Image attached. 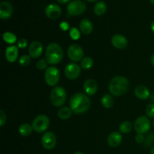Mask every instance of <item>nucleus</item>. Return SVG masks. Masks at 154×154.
Returning a JSON list of instances; mask_svg holds the SVG:
<instances>
[{"instance_id": "28", "label": "nucleus", "mask_w": 154, "mask_h": 154, "mask_svg": "<svg viewBox=\"0 0 154 154\" xmlns=\"http://www.w3.org/2000/svg\"><path fill=\"white\" fill-rule=\"evenodd\" d=\"M31 62V57L29 55H23L19 60V64L21 66H27Z\"/></svg>"}, {"instance_id": "24", "label": "nucleus", "mask_w": 154, "mask_h": 154, "mask_svg": "<svg viewBox=\"0 0 154 154\" xmlns=\"http://www.w3.org/2000/svg\"><path fill=\"white\" fill-rule=\"evenodd\" d=\"M33 130L32 126H30L29 123H23L20 126L18 131H19V133L22 136L26 137L29 136L30 134L32 133V131Z\"/></svg>"}, {"instance_id": "40", "label": "nucleus", "mask_w": 154, "mask_h": 154, "mask_svg": "<svg viewBox=\"0 0 154 154\" xmlns=\"http://www.w3.org/2000/svg\"><path fill=\"white\" fill-rule=\"evenodd\" d=\"M87 2H95L98 1V0H86Z\"/></svg>"}, {"instance_id": "27", "label": "nucleus", "mask_w": 154, "mask_h": 154, "mask_svg": "<svg viewBox=\"0 0 154 154\" xmlns=\"http://www.w3.org/2000/svg\"><path fill=\"white\" fill-rule=\"evenodd\" d=\"M132 129V123L129 121H124L120 125V127H119V129H120V132L121 133H129V132H131Z\"/></svg>"}, {"instance_id": "5", "label": "nucleus", "mask_w": 154, "mask_h": 154, "mask_svg": "<svg viewBox=\"0 0 154 154\" xmlns=\"http://www.w3.org/2000/svg\"><path fill=\"white\" fill-rule=\"evenodd\" d=\"M49 117L45 114H40L33 120L32 126L35 132L38 133H42L47 131V129L49 127Z\"/></svg>"}, {"instance_id": "16", "label": "nucleus", "mask_w": 154, "mask_h": 154, "mask_svg": "<svg viewBox=\"0 0 154 154\" xmlns=\"http://www.w3.org/2000/svg\"><path fill=\"white\" fill-rule=\"evenodd\" d=\"M84 90L88 96H93L98 90L97 83L93 79L87 80L84 84Z\"/></svg>"}, {"instance_id": "41", "label": "nucleus", "mask_w": 154, "mask_h": 154, "mask_svg": "<svg viewBox=\"0 0 154 154\" xmlns=\"http://www.w3.org/2000/svg\"><path fill=\"white\" fill-rule=\"evenodd\" d=\"M150 154H154V147L153 148H152L151 151H150Z\"/></svg>"}, {"instance_id": "30", "label": "nucleus", "mask_w": 154, "mask_h": 154, "mask_svg": "<svg viewBox=\"0 0 154 154\" xmlns=\"http://www.w3.org/2000/svg\"><path fill=\"white\" fill-rule=\"evenodd\" d=\"M146 114L150 118H154V104H150L147 106L145 110Z\"/></svg>"}, {"instance_id": "11", "label": "nucleus", "mask_w": 154, "mask_h": 154, "mask_svg": "<svg viewBox=\"0 0 154 154\" xmlns=\"http://www.w3.org/2000/svg\"><path fill=\"white\" fill-rule=\"evenodd\" d=\"M65 75L70 80L77 79L81 75V67L76 63H69L65 68Z\"/></svg>"}, {"instance_id": "37", "label": "nucleus", "mask_w": 154, "mask_h": 154, "mask_svg": "<svg viewBox=\"0 0 154 154\" xmlns=\"http://www.w3.org/2000/svg\"><path fill=\"white\" fill-rule=\"evenodd\" d=\"M150 99H151L153 104H154V91L152 93V94L150 95Z\"/></svg>"}, {"instance_id": "42", "label": "nucleus", "mask_w": 154, "mask_h": 154, "mask_svg": "<svg viewBox=\"0 0 154 154\" xmlns=\"http://www.w3.org/2000/svg\"><path fill=\"white\" fill-rule=\"evenodd\" d=\"M74 154H84V153H81V152H77V153H75Z\"/></svg>"}, {"instance_id": "9", "label": "nucleus", "mask_w": 154, "mask_h": 154, "mask_svg": "<svg viewBox=\"0 0 154 154\" xmlns=\"http://www.w3.org/2000/svg\"><path fill=\"white\" fill-rule=\"evenodd\" d=\"M68 57L72 61L78 62L83 60L84 51L80 45L73 44V45H70L68 49Z\"/></svg>"}, {"instance_id": "8", "label": "nucleus", "mask_w": 154, "mask_h": 154, "mask_svg": "<svg viewBox=\"0 0 154 154\" xmlns=\"http://www.w3.org/2000/svg\"><path fill=\"white\" fill-rule=\"evenodd\" d=\"M135 132L137 134H142L148 132L150 129V121L149 118L145 116H141L135 120L134 124Z\"/></svg>"}, {"instance_id": "22", "label": "nucleus", "mask_w": 154, "mask_h": 154, "mask_svg": "<svg viewBox=\"0 0 154 154\" xmlns=\"http://www.w3.org/2000/svg\"><path fill=\"white\" fill-rule=\"evenodd\" d=\"M72 114V111L70 108L63 107V108H61L59 110L57 115H58L59 118L61 119V120H67V119L70 118Z\"/></svg>"}, {"instance_id": "32", "label": "nucleus", "mask_w": 154, "mask_h": 154, "mask_svg": "<svg viewBox=\"0 0 154 154\" xmlns=\"http://www.w3.org/2000/svg\"><path fill=\"white\" fill-rule=\"evenodd\" d=\"M6 120H7V117H6V114L2 110L0 111V126H3L5 125V123H6Z\"/></svg>"}, {"instance_id": "36", "label": "nucleus", "mask_w": 154, "mask_h": 154, "mask_svg": "<svg viewBox=\"0 0 154 154\" xmlns=\"http://www.w3.org/2000/svg\"><path fill=\"white\" fill-rule=\"evenodd\" d=\"M57 1L59 3H60V4H66V3L70 2L71 0H57Z\"/></svg>"}, {"instance_id": "10", "label": "nucleus", "mask_w": 154, "mask_h": 154, "mask_svg": "<svg viewBox=\"0 0 154 154\" xmlns=\"http://www.w3.org/2000/svg\"><path fill=\"white\" fill-rule=\"evenodd\" d=\"M42 144L47 150H52L57 144L56 135L52 132H45L42 135Z\"/></svg>"}, {"instance_id": "23", "label": "nucleus", "mask_w": 154, "mask_h": 154, "mask_svg": "<svg viewBox=\"0 0 154 154\" xmlns=\"http://www.w3.org/2000/svg\"><path fill=\"white\" fill-rule=\"evenodd\" d=\"M101 102H102V105L104 108H112L114 104V98L111 95L105 94L104 95L103 97L101 99Z\"/></svg>"}, {"instance_id": "44", "label": "nucleus", "mask_w": 154, "mask_h": 154, "mask_svg": "<svg viewBox=\"0 0 154 154\" xmlns=\"http://www.w3.org/2000/svg\"><path fill=\"white\" fill-rule=\"evenodd\" d=\"M153 127H154V120H153Z\"/></svg>"}, {"instance_id": "35", "label": "nucleus", "mask_w": 154, "mask_h": 154, "mask_svg": "<svg viewBox=\"0 0 154 154\" xmlns=\"http://www.w3.org/2000/svg\"><path fill=\"white\" fill-rule=\"evenodd\" d=\"M60 28L63 31H67V30L69 29V23H68L67 22H65V21H63V22H62L60 24Z\"/></svg>"}, {"instance_id": "6", "label": "nucleus", "mask_w": 154, "mask_h": 154, "mask_svg": "<svg viewBox=\"0 0 154 154\" xmlns=\"http://www.w3.org/2000/svg\"><path fill=\"white\" fill-rule=\"evenodd\" d=\"M60 73L59 69L54 66H51L46 69L45 74V82L50 87H54L60 81Z\"/></svg>"}, {"instance_id": "21", "label": "nucleus", "mask_w": 154, "mask_h": 154, "mask_svg": "<svg viewBox=\"0 0 154 154\" xmlns=\"http://www.w3.org/2000/svg\"><path fill=\"white\" fill-rule=\"evenodd\" d=\"M107 11V5L105 2L100 1L96 3L94 6V13L97 16H102Z\"/></svg>"}, {"instance_id": "12", "label": "nucleus", "mask_w": 154, "mask_h": 154, "mask_svg": "<svg viewBox=\"0 0 154 154\" xmlns=\"http://www.w3.org/2000/svg\"><path fill=\"white\" fill-rule=\"evenodd\" d=\"M43 51V45L38 41H34L29 45L28 48L29 55L33 59L38 58Z\"/></svg>"}, {"instance_id": "19", "label": "nucleus", "mask_w": 154, "mask_h": 154, "mask_svg": "<svg viewBox=\"0 0 154 154\" xmlns=\"http://www.w3.org/2000/svg\"><path fill=\"white\" fill-rule=\"evenodd\" d=\"M18 57V48L16 46H9L5 50L6 60L9 63H14Z\"/></svg>"}, {"instance_id": "7", "label": "nucleus", "mask_w": 154, "mask_h": 154, "mask_svg": "<svg viewBox=\"0 0 154 154\" xmlns=\"http://www.w3.org/2000/svg\"><path fill=\"white\" fill-rule=\"evenodd\" d=\"M86 4L81 0H74L69 3L67 5V11L69 15L78 16L86 11Z\"/></svg>"}, {"instance_id": "34", "label": "nucleus", "mask_w": 154, "mask_h": 154, "mask_svg": "<svg viewBox=\"0 0 154 154\" xmlns=\"http://www.w3.org/2000/svg\"><path fill=\"white\" fill-rule=\"evenodd\" d=\"M135 141H136L138 144H141L144 141V137L142 134H137V135L135 136Z\"/></svg>"}, {"instance_id": "31", "label": "nucleus", "mask_w": 154, "mask_h": 154, "mask_svg": "<svg viewBox=\"0 0 154 154\" xmlns=\"http://www.w3.org/2000/svg\"><path fill=\"white\" fill-rule=\"evenodd\" d=\"M48 62H47L46 60H44V59H42V60H39L36 63V68L39 70H43V69H46L47 66H48Z\"/></svg>"}, {"instance_id": "33", "label": "nucleus", "mask_w": 154, "mask_h": 154, "mask_svg": "<svg viewBox=\"0 0 154 154\" xmlns=\"http://www.w3.org/2000/svg\"><path fill=\"white\" fill-rule=\"evenodd\" d=\"M27 40L25 38H21L17 42V45H18V48H25L27 47Z\"/></svg>"}, {"instance_id": "38", "label": "nucleus", "mask_w": 154, "mask_h": 154, "mask_svg": "<svg viewBox=\"0 0 154 154\" xmlns=\"http://www.w3.org/2000/svg\"><path fill=\"white\" fill-rule=\"evenodd\" d=\"M150 62H151V64L154 66V54L151 56V58H150Z\"/></svg>"}, {"instance_id": "26", "label": "nucleus", "mask_w": 154, "mask_h": 154, "mask_svg": "<svg viewBox=\"0 0 154 154\" xmlns=\"http://www.w3.org/2000/svg\"><path fill=\"white\" fill-rule=\"evenodd\" d=\"M93 66V60L91 57H84L83 60H81V66L83 69L85 70H88V69H91L92 66Z\"/></svg>"}, {"instance_id": "3", "label": "nucleus", "mask_w": 154, "mask_h": 154, "mask_svg": "<svg viewBox=\"0 0 154 154\" xmlns=\"http://www.w3.org/2000/svg\"><path fill=\"white\" fill-rule=\"evenodd\" d=\"M63 51L57 43H51L48 45L45 51V60L51 65H57L63 59Z\"/></svg>"}, {"instance_id": "39", "label": "nucleus", "mask_w": 154, "mask_h": 154, "mask_svg": "<svg viewBox=\"0 0 154 154\" xmlns=\"http://www.w3.org/2000/svg\"><path fill=\"white\" fill-rule=\"evenodd\" d=\"M150 28H151V30L154 32V20L152 22L151 25H150Z\"/></svg>"}, {"instance_id": "4", "label": "nucleus", "mask_w": 154, "mask_h": 154, "mask_svg": "<svg viewBox=\"0 0 154 154\" xmlns=\"http://www.w3.org/2000/svg\"><path fill=\"white\" fill-rule=\"evenodd\" d=\"M67 97L66 90L62 87H56L51 90V102L54 106L60 107L65 104Z\"/></svg>"}, {"instance_id": "13", "label": "nucleus", "mask_w": 154, "mask_h": 154, "mask_svg": "<svg viewBox=\"0 0 154 154\" xmlns=\"http://www.w3.org/2000/svg\"><path fill=\"white\" fill-rule=\"evenodd\" d=\"M61 8L57 4H50L45 8V14L48 18L51 20L58 19L61 16Z\"/></svg>"}, {"instance_id": "17", "label": "nucleus", "mask_w": 154, "mask_h": 154, "mask_svg": "<svg viewBox=\"0 0 154 154\" xmlns=\"http://www.w3.org/2000/svg\"><path fill=\"white\" fill-rule=\"evenodd\" d=\"M123 140V137L120 132H113L108 135V139H107V142H108V145L111 146L112 147H118L122 142Z\"/></svg>"}, {"instance_id": "25", "label": "nucleus", "mask_w": 154, "mask_h": 154, "mask_svg": "<svg viewBox=\"0 0 154 154\" xmlns=\"http://www.w3.org/2000/svg\"><path fill=\"white\" fill-rule=\"evenodd\" d=\"M2 38L5 41V42H6L8 44H10V45L14 44L17 42V36L14 33L10 32H4V34L2 35Z\"/></svg>"}, {"instance_id": "43", "label": "nucleus", "mask_w": 154, "mask_h": 154, "mask_svg": "<svg viewBox=\"0 0 154 154\" xmlns=\"http://www.w3.org/2000/svg\"><path fill=\"white\" fill-rule=\"evenodd\" d=\"M150 2L152 3V4L154 5V0H150Z\"/></svg>"}, {"instance_id": "15", "label": "nucleus", "mask_w": 154, "mask_h": 154, "mask_svg": "<svg viewBox=\"0 0 154 154\" xmlns=\"http://www.w3.org/2000/svg\"><path fill=\"white\" fill-rule=\"evenodd\" d=\"M111 44L117 49H124L127 46V39L123 35H114L111 38Z\"/></svg>"}, {"instance_id": "1", "label": "nucleus", "mask_w": 154, "mask_h": 154, "mask_svg": "<svg viewBox=\"0 0 154 154\" xmlns=\"http://www.w3.org/2000/svg\"><path fill=\"white\" fill-rule=\"evenodd\" d=\"M69 105L72 112L76 114H81L86 112L90 108L91 102L87 95L78 93L71 98Z\"/></svg>"}, {"instance_id": "18", "label": "nucleus", "mask_w": 154, "mask_h": 154, "mask_svg": "<svg viewBox=\"0 0 154 154\" xmlns=\"http://www.w3.org/2000/svg\"><path fill=\"white\" fill-rule=\"evenodd\" d=\"M135 95L137 98L141 100H145L150 96L148 88L144 85H138L135 87Z\"/></svg>"}, {"instance_id": "29", "label": "nucleus", "mask_w": 154, "mask_h": 154, "mask_svg": "<svg viewBox=\"0 0 154 154\" xmlns=\"http://www.w3.org/2000/svg\"><path fill=\"white\" fill-rule=\"evenodd\" d=\"M69 35H70L71 38H72L73 40H78V39L80 38L81 37V33H80V31L75 27H73L70 29V32H69Z\"/></svg>"}, {"instance_id": "2", "label": "nucleus", "mask_w": 154, "mask_h": 154, "mask_svg": "<svg viewBox=\"0 0 154 154\" xmlns=\"http://www.w3.org/2000/svg\"><path fill=\"white\" fill-rule=\"evenodd\" d=\"M109 91L113 96H121L128 91L129 82L123 76H116L111 80L109 83Z\"/></svg>"}, {"instance_id": "14", "label": "nucleus", "mask_w": 154, "mask_h": 154, "mask_svg": "<svg viewBox=\"0 0 154 154\" xmlns=\"http://www.w3.org/2000/svg\"><path fill=\"white\" fill-rule=\"evenodd\" d=\"M13 14V6L9 2H2L0 3V18L7 20Z\"/></svg>"}, {"instance_id": "20", "label": "nucleus", "mask_w": 154, "mask_h": 154, "mask_svg": "<svg viewBox=\"0 0 154 154\" xmlns=\"http://www.w3.org/2000/svg\"><path fill=\"white\" fill-rule=\"evenodd\" d=\"M80 30L84 35H90L93 30V26L88 19H83L80 23Z\"/></svg>"}]
</instances>
